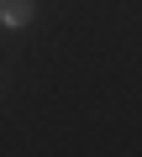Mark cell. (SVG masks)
<instances>
[{"label":"cell","mask_w":142,"mask_h":157,"mask_svg":"<svg viewBox=\"0 0 142 157\" xmlns=\"http://www.w3.org/2000/svg\"><path fill=\"white\" fill-rule=\"evenodd\" d=\"M37 21V0H0V26L6 32H21Z\"/></svg>","instance_id":"1"}]
</instances>
